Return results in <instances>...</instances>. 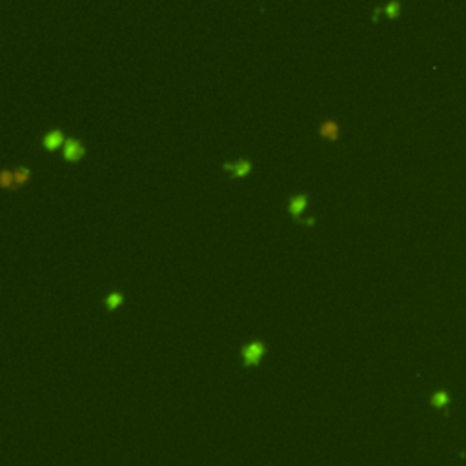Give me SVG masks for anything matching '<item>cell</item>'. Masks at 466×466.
<instances>
[{
    "mask_svg": "<svg viewBox=\"0 0 466 466\" xmlns=\"http://www.w3.org/2000/svg\"><path fill=\"white\" fill-rule=\"evenodd\" d=\"M266 344L261 341H253L242 348V361L246 366H257L266 355Z\"/></svg>",
    "mask_w": 466,
    "mask_h": 466,
    "instance_id": "obj_1",
    "label": "cell"
},
{
    "mask_svg": "<svg viewBox=\"0 0 466 466\" xmlns=\"http://www.w3.org/2000/svg\"><path fill=\"white\" fill-rule=\"evenodd\" d=\"M62 155L68 162H78L86 155V148L78 139H66L62 148Z\"/></svg>",
    "mask_w": 466,
    "mask_h": 466,
    "instance_id": "obj_2",
    "label": "cell"
},
{
    "mask_svg": "<svg viewBox=\"0 0 466 466\" xmlns=\"http://www.w3.org/2000/svg\"><path fill=\"white\" fill-rule=\"evenodd\" d=\"M64 144H66V137H64L62 130H51L42 139V146L48 151H56L58 148H64Z\"/></svg>",
    "mask_w": 466,
    "mask_h": 466,
    "instance_id": "obj_3",
    "label": "cell"
},
{
    "mask_svg": "<svg viewBox=\"0 0 466 466\" xmlns=\"http://www.w3.org/2000/svg\"><path fill=\"white\" fill-rule=\"evenodd\" d=\"M224 169L226 171H230L231 177H235V179H242V177H248L251 171V162L250 160H239V162H224Z\"/></svg>",
    "mask_w": 466,
    "mask_h": 466,
    "instance_id": "obj_4",
    "label": "cell"
},
{
    "mask_svg": "<svg viewBox=\"0 0 466 466\" xmlns=\"http://www.w3.org/2000/svg\"><path fill=\"white\" fill-rule=\"evenodd\" d=\"M308 206V195H295L290 204H288V211L292 217H299Z\"/></svg>",
    "mask_w": 466,
    "mask_h": 466,
    "instance_id": "obj_5",
    "label": "cell"
},
{
    "mask_svg": "<svg viewBox=\"0 0 466 466\" xmlns=\"http://www.w3.org/2000/svg\"><path fill=\"white\" fill-rule=\"evenodd\" d=\"M341 128H339V124L335 122V120H326L324 124L320 126V137L322 139H328V140H337L339 139V135H341Z\"/></svg>",
    "mask_w": 466,
    "mask_h": 466,
    "instance_id": "obj_6",
    "label": "cell"
},
{
    "mask_svg": "<svg viewBox=\"0 0 466 466\" xmlns=\"http://www.w3.org/2000/svg\"><path fill=\"white\" fill-rule=\"evenodd\" d=\"M122 302H124V295L120 292H112L106 297V308H108L110 312H115L117 308H120Z\"/></svg>",
    "mask_w": 466,
    "mask_h": 466,
    "instance_id": "obj_7",
    "label": "cell"
},
{
    "mask_svg": "<svg viewBox=\"0 0 466 466\" xmlns=\"http://www.w3.org/2000/svg\"><path fill=\"white\" fill-rule=\"evenodd\" d=\"M29 177H31V169L29 168H17L13 171V179H15V186H22V184H26V182L29 181Z\"/></svg>",
    "mask_w": 466,
    "mask_h": 466,
    "instance_id": "obj_8",
    "label": "cell"
},
{
    "mask_svg": "<svg viewBox=\"0 0 466 466\" xmlns=\"http://www.w3.org/2000/svg\"><path fill=\"white\" fill-rule=\"evenodd\" d=\"M2 184H4V188H15L13 173H11L9 169H4V171H2Z\"/></svg>",
    "mask_w": 466,
    "mask_h": 466,
    "instance_id": "obj_9",
    "label": "cell"
},
{
    "mask_svg": "<svg viewBox=\"0 0 466 466\" xmlns=\"http://www.w3.org/2000/svg\"><path fill=\"white\" fill-rule=\"evenodd\" d=\"M399 9H401V7H399V4H397V2H390L388 6L384 7V13L388 15L390 19H395L397 15H399Z\"/></svg>",
    "mask_w": 466,
    "mask_h": 466,
    "instance_id": "obj_10",
    "label": "cell"
},
{
    "mask_svg": "<svg viewBox=\"0 0 466 466\" xmlns=\"http://www.w3.org/2000/svg\"><path fill=\"white\" fill-rule=\"evenodd\" d=\"M433 404H435V406H443V404H446L445 393H437V395L433 397Z\"/></svg>",
    "mask_w": 466,
    "mask_h": 466,
    "instance_id": "obj_11",
    "label": "cell"
}]
</instances>
